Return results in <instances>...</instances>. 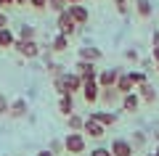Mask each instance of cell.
<instances>
[{"instance_id": "cell-1", "label": "cell", "mask_w": 159, "mask_h": 156, "mask_svg": "<svg viewBox=\"0 0 159 156\" xmlns=\"http://www.w3.org/2000/svg\"><path fill=\"white\" fill-rule=\"evenodd\" d=\"M64 154L66 156L88 154V138L82 132H66V138H64Z\"/></svg>"}, {"instance_id": "cell-2", "label": "cell", "mask_w": 159, "mask_h": 156, "mask_svg": "<svg viewBox=\"0 0 159 156\" xmlns=\"http://www.w3.org/2000/svg\"><path fill=\"white\" fill-rule=\"evenodd\" d=\"M13 50H16L21 58H27V61H34V58H40V53H43V45H40L37 40H16V42H13Z\"/></svg>"}, {"instance_id": "cell-3", "label": "cell", "mask_w": 159, "mask_h": 156, "mask_svg": "<svg viewBox=\"0 0 159 156\" xmlns=\"http://www.w3.org/2000/svg\"><path fill=\"white\" fill-rule=\"evenodd\" d=\"M66 13L72 16V21L77 24V27H85V24L90 21V8H88L85 3H77V6H66Z\"/></svg>"}, {"instance_id": "cell-4", "label": "cell", "mask_w": 159, "mask_h": 156, "mask_svg": "<svg viewBox=\"0 0 159 156\" xmlns=\"http://www.w3.org/2000/svg\"><path fill=\"white\" fill-rule=\"evenodd\" d=\"M82 98H85V103L88 106H96L98 103V95H101V87H98V82L96 79H88V82H82Z\"/></svg>"}, {"instance_id": "cell-5", "label": "cell", "mask_w": 159, "mask_h": 156, "mask_svg": "<svg viewBox=\"0 0 159 156\" xmlns=\"http://www.w3.org/2000/svg\"><path fill=\"white\" fill-rule=\"evenodd\" d=\"M74 72L82 77V82H88V79H98V72H101V69H98L96 64H90V61H80V58H77Z\"/></svg>"}, {"instance_id": "cell-6", "label": "cell", "mask_w": 159, "mask_h": 156, "mask_svg": "<svg viewBox=\"0 0 159 156\" xmlns=\"http://www.w3.org/2000/svg\"><path fill=\"white\" fill-rule=\"evenodd\" d=\"M29 114V100L27 98H13L11 106H8V117L11 119H27Z\"/></svg>"}, {"instance_id": "cell-7", "label": "cell", "mask_w": 159, "mask_h": 156, "mask_svg": "<svg viewBox=\"0 0 159 156\" xmlns=\"http://www.w3.org/2000/svg\"><path fill=\"white\" fill-rule=\"evenodd\" d=\"M109 151H111V156H133L135 154V148H133V143L127 138H114Z\"/></svg>"}, {"instance_id": "cell-8", "label": "cell", "mask_w": 159, "mask_h": 156, "mask_svg": "<svg viewBox=\"0 0 159 156\" xmlns=\"http://www.w3.org/2000/svg\"><path fill=\"white\" fill-rule=\"evenodd\" d=\"M88 119L98 122L101 127H114V124H117V119H119V114H117V111H109V109H103V111H90V117H88Z\"/></svg>"}, {"instance_id": "cell-9", "label": "cell", "mask_w": 159, "mask_h": 156, "mask_svg": "<svg viewBox=\"0 0 159 156\" xmlns=\"http://www.w3.org/2000/svg\"><path fill=\"white\" fill-rule=\"evenodd\" d=\"M119 100H122V95H119L117 87H101V95H98V103H103V106L111 111L114 106H117Z\"/></svg>"}, {"instance_id": "cell-10", "label": "cell", "mask_w": 159, "mask_h": 156, "mask_svg": "<svg viewBox=\"0 0 159 156\" xmlns=\"http://www.w3.org/2000/svg\"><path fill=\"white\" fill-rule=\"evenodd\" d=\"M56 27H58V32H61V34H66V37H72V34L77 32V24L72 21V16H69L66 11L56 13Z\"/></svg>"}, {"instance_id": "cell-11", "label": "cell", "mask_w": 159, "mask_h": 156, "mask_svg": "<svg viewBox=\"0 0 159 156\" xmlns=\"http://www.w3.org/2000/svg\"><path fill=\"white\" fill-rule=\"evenodd\" d=\"M119 69H101V72H98V87H114V85H117V79H119Z\"/></svg>"}, {"instance_id": "cell-12", "label": "cell", "mask_w": 159, "mask_h": 156, "mask_svg": "<svg viewBox=\"0 0 159 156\" xmlns=\"http://www.w3.org/2000/svg\"><path fill=\"white\" fill-rule=\"evenodd\" d=\"M119 109L125 114H135L138 109H141V98H138V93L133 90V93H127V95H122V100H119Z\"/></svg>"}, {"instance_id": "cell-13", "label": "cell", "mask_w": 159, "mask_h": 156, "mask_svg": "<svg viewBox=\"0 0 159 156\" xmlns=\"http://www.w3.org/2000/svg\"><path fill=\"white\" fill-rule=\"evenodd\" d=\"M77 56H80V61H90V64H98L101 61V48H96V45H82V48L77 50Z\"/></svg>"}, {"instance_id": "cell-14", "label": "cell", "mask_w": 159, "mask_h": 156, "mask_svg": "<svg viewBox=\"0 0 159 156\" xmlns=\"http://www.w3.org/2000/svg\"><path fill=\"white\" fill-rule=\"evenodd\" d=\"M82 135H85V138H103V135H106V127H101V124L98 122H93V119H88L85 117V127H82Z\"/></svg>"}, {"instance_id": "cell-15", "label": "cell", "mask_w": 159, "mask_h": 156, "mask_svg": "<svg viewBox=\"0 0 159 156\" xmlns=\"http://www.w3.org/2000/svg\"><path fill=\"white\" fill-rule=\"evenodd\" d=\"M135 93H138V98H141V103H154V100H157V87H154L151 82L141 85Z\"/></svg>"}, {"instance_id": "cell-16", "label": "cell", "mask_w": 159, "mask_h": 156, "mask_svg": "<svg viewBox=\"0 0 159 156\" xmlns=\"http://www.w3.org/2000/svg\"><path fill=\"white\" fill-rule=\"evenodd\" d=\"M58 114L64 119L69 114H74V95H58Z\"/></svg>"}, {"instance_id": "cell-17", "label": "cell", "mask_w": 159, "mask_h": 156, "mask_svg": "<svg viewBox=\"0 0 159 156\" xmlns=\"http://www.w3.org/2000/svg\"><path fill=\"white\" fill-rule=\"evenodd\" d=\"M114 87L119 90V95H127V93H133V90H135V85H133L130 74H127V72H122V74H119V79H117V85H114Z\"/></svg>"}, {"instance_id": "cell-18", "label": "cell", "mask_w": 159, "mask_h": 156, "mask_svg": "<svg viewBox=\"0 0 159 156\" xmlns=\"http://www.w3.org/2000/svg\"><path fill=\"white\" fill-rule=\"evenodd\" d=\"M48 45H51V50H53V53H64V50H69V37L58 32V34H53V40H51Z\"/></svg>"}, {"instance_id": "cell-19", "label": "cell", "mask_w": 159, "mask_h": 156, "mask_svg": "<svg viewBox=\"0 0 159 156\" xmlns=\"http://www.w3.org/2000/svg\"><path fill=\"white\" fill-rule=\"evenodd\" d=\"M16 40H37V27H32V24L24 21L21 27L16 29Z\"/></svg>"}, {"instance_id": "cell-20", "label": "cell", "mask_w": 159, "mask_h": 156, "mask_svg": "<svg viewBox=\"0 0 159 156\" xmlns=\"http://www.w3.org/2000/svg\"><path fill=\"white\" fill-rule=\"evenodd\" d=\"M66 127H69V132H82V127H85V117L69 114V117H66Z\"/></svg>"}, {"instance_id": "cell-21", "label": "cell", "mask_w": 159, "mask_h": 156, "mask_svg": "<svg viewBox=\"0 0 159 156\" xmlns=\"http://www.w3.org/2000/svg\"><path fill=\"white\" fill-rule=\"evenodd\" d=\"M13 42H16V32L11 27L0 29V48H13Z\"/></svg>"}, {"instance_id": "cell-22", "label": "cell", "mask_w": 159, "mask_h": 156, "mask_svg": "<svg viewBox=\"0 0 159 156\" xmlns=\"http://www.w3.org/2000/svg\"><path fill=\"white\" fill-rule=\"evenodd\" d=\"M151 11H154L151 0H135V13L141 19H148V16H151Z\"/></svg>"}, {"instance_id": "cell-23", "label": "cell", "mask_w": 159, "mask_h": 156, "mask_svg": "<svg viewBox=\"0 0 159 156\" xmlns=\"http://www.w3.org/2000/svg\"><path fill=\"white\" fill-rule=\"evenodd\" d=\"M45 69H48V74H51L53 79L61 77V74L66 72V66H64V64H58V61H48V64H45Z\"/></svg>"}, {"instance_id": "cell-24", "label": "cell", "mask_w": 159, "mask_h": 156, "mask_svg": "<svg viewBox=\"0 0 159 156\" xmlns=\"http://www.w3.org/2000/svg\"><path fill=\"white\" fill-rule=\"evenodd\" d=\"M127 74H130V79H133V85H135V87H141V85H146V82H148L143 72H127Z\"/></svg>"}, {"instance_id": "cell-25", "label": "cell", "mask_w": 159, "mask_h": 156, "mask_svg": "<svg viewBox=\"0 0 159 156\" xmlns=\"http://www.w3.org/2000/svg\"><path fill=\"white\" fill-rule=\"evenodd\" d=\"M48 8L53 13H61V11H66V0H48Z\"/></svg>"}, {"instance_id": "cell-26", "label": "cell", "mask_w": 159, "mask_h": 156, "mask_svg": "<svg viewBox=\"0 0 159 156\" xmlns=\"http://www.w3.org/2000/svg\"><path fill=\"white\" fill-rule=\"evenodd\" d=\"M8 106H11V98H6V93H0V117H8Z\"/></svg>"}, {"instance_id": "cell-27", "label": "cell", "mask_w": 159, "mask_h": 156, "mask_svg": "<svg viewBox=\"0 0 159 156\" xmlns=\"http://www.w3.org/2000/svg\"><path fill=\"white\" fill-rule=\"evenodd\" d=\"M48 151H51L53 156H58V154H64V140H53V143L48 145Z\"/></svg>"}, {"instance_id": "cell-28", "label": "cell", "mask_w": 159, "mask_h": 156, "mask_svg": "<svg viewBox=\"0 0 159 156\" xmlns=\"http://www.w3.org/2000/svg\"><path fill=\"white\" fill-rule=\"evenodd\" d=\"M29 8H34V11H48V0H29Z\"/></svg>"}, {"instance_id": "cell-29", "label": "cell", "mask_w": 159, "mask_h": 156, "mask_svg": "<svg viewBox=\"0 0 159 156\" xmlns=\"http://www.w3.org/2000/svg\"><path fill=\"white\" fill-rule=\"evenodd\" d=\"M88 156H111V151H109V148H103V145H98V148H93Z\"/></svg>"}, {"instance_id": "cell-30", "label": "cell", "mask_w": 159, "mask_h": 156, "mask_svg": "<svg viewBox=\"0 0 159 156\" xmlns=\"http://www.w3.org/2000/svg\"><path fill=\"white\" fill-rule=\"evenodd\" d=\"M130 143H133V148H141V145H143V143H146V135H143V132H138V135H135V138H133V140H130Z\"/></svg>"}, {"instance_id": "cell-31", "label": "cell", "mask_w": 159, "mask_h": 156, "mask_svg": "<svg viewBox=\"0 0 159 156\" xmlns=\"http://www.w3.org/2000/svg\"><path fill=\"white\" fill-rule=\"evenodd\" d=\"M125 58H127V61H138V50L135 48H127L125 50Z\"/></svg>"}, {"instance_id": "cell-32", "label": "cell", "mask_w": 159, "mask_h": 156, "mask_svg": "<svg viewBox=\"0 0 159 156\" xmlns=\"http://www.w3.org/2000/svg\"><path fill=\"white\" fill-rule=\"evenodd\" d=\"M6 27H8V13L0 11V29H6Z\"/></svg>"}, {"instance_id": "cell-33", "label": "cell", "mask_w": 159, "mask_h": 156, "mask_svg": "<svg viewBox=\"0 0 159 156\" xmlns=\"http://www.w3.org/2000/svg\"><path fill=\"white\" fill-rule=\"evenodd\" d=\"M8 6H13V0H0V11H6Z\"/></svg>"}, {"instance_id": "cell-34", "label": "cell", "mask_w": 159, "mask_h": 156, "mask_svg": "<svg viewBox=\"0 0 159 156\" xmlns=\"http://www.w3.org/2000/svg\"><path fill=\"white\" fill-rule=\"evenodd\" d=\"M151 45H154V48H159V32L151 34Z\"/></svg>"}, {"instance_id": "cell-35", "label": "cell", "mask_w": 159, "mask_h": 156, "mask_svg": "<svg viewBox=\"0 0 159 156\" xmlns=\"http://www.w3.org/2000/svg\"><path fill=\"white\" fill-rule=\"evenodd\" d=\"M13 6H19V8H27V6H29V0H13Z\"/></svg>"}, {"instance_id": "cell-36", "label": "cell", "mask_w": 159, "mask_h": 156, "mask_svg": "<svg viewBox=\"0 0 159 156\" xmlns=\"http://www.w3.org/2000/svg\"><path fill=\"white\" fill-rule=\"evenodd\" d=\"M151 58H154V61L159 64V48H151Z\"/></svg>"}, {"instance_id": "cell-37", "label": "cell", "mask_w": 159, "mask_h": 156, "mask_svg": "<svg viewBox=\"0 0 159 156\" xmlns=\"http://www.w3.org/2000/svg\"><path fill=\"white\" fill-rule=\"evenodd\" d=\"M34 156H53V154H51V151H48V148H43V151H37V154H34Z\"/></svg>"}, {"instance_id": "cell-38", "label": "cell", "mask_w": 159, "mask_h": 156, "mask_svg": "<svg viewBox=\"0 0 159 156\" xmlns=\"http://www.w3.org/2000/svg\"><path fill=\"white\" fill-rule=\"evenodd\" d=\"M77 3H85V0H66V6H77Z\"/></svg>"}, {"instance_id": "cell-39", "label": "cell", "mask_w": 159, "mask_h": 156, "mask_svg": "<svg viewBox=\"0 0 159 156\" xmlns=\"http://www.w3.org/2000/svg\"><path fill=\"white\" fill-rule=\"evenodd\" d=\"M151 154H154V156H159V145H157V148H154V151H151Z\"/></svg>"}, {"instance_id": "cell-40", "label": "cell", "mask_w": 159, "mask_h": 156, "mask_svg": "<svg viewBox=\"0 0 159 156\" xmlns=\"http://www.w3.org/2000/svg\"><path fill=\"white\" fill-rule=\"evenodd\" d=\"M154 138H157V140H159V130H157V132H154Z\"/></svg>"}, {"instance_id": "cell-41", "label": "cell", "mask_w": 159, "mask_h": 156, "mask_svg": "<svg viewBox=\"0 0 159 156\" xmlns=\"http://www.w3.org/2000/svg\"><path fill=\"white\" fill-rule=\"evenodd\" d=\"M80 156H88V154H80Z\"/></svg>"}, {"instance_id": "cell-42", "label": "cell", "mask_w": 159, "mask_h": 156, "mask_svg": "<svg viewBox=\"0 0 159 156\" xmlns=\"http://www.w3.org/2000/svg\"><path fill=\"white\" fill-rule=\"evenodd\" d=\"M157 69H159V64H157Z\"/></svg>"}, {"instance_id": "cell-43", "label": "cell", "mask_w": 159, "mask_h": 156, "mask_svg": "<svg viewBox=\"0 0 159 156\" xmlns=\"http://www.w3.org/2000/svg\"><path fill=\"white\" fill-rule=\"evenodd\" d=\"M133 3H135V0H133Z\"/></svg>"}]
</instances>
